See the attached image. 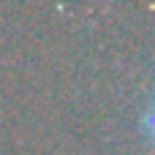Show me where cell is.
Here are the masks:
<instances>
[{
    "label": "cell",
    "instance_id": "obj_1",
    "mask_svg": "<svg viewBox=\"0 0 155 155\" xmlns=\"http://www.w3.org/2000/svg\"><path fill=\"white\" fill-rule=\"evenodd\" d=\"M153 131H155V112H153Z\"/></svg>",
    "mask_w": 155,
    "mask_h": 155
}]
</instances>
